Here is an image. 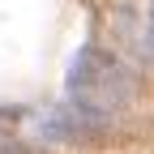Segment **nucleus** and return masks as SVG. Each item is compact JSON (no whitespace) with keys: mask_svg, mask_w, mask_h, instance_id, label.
I'll use <instances>...</instances> for the list:
<instances>
[{"mask_svg":"<svg viewBox=\"0 0 154 154\" xmlns=\"http://www.w3.org/2000/svg\"><path fill=\"white\" fill-rule=\"evenodd\" d=\"M137 82H133V69L120 60V56H111L107 47H82L69 60V73H64V99L82 103L86 111L103 116L111 120L116 111H120Z\"/></svg>","mask_w":154,"mask_h":154,"instance_id":"1","label":"nucleus"},{"mask_svg":"<svg viewBox=\"0 0 154 154\" xmlns=\"http://www.w3.org/2000/svg\"><path fill=\"white\" fill-rule=\"evenodd\" d=\"M120 38L137 51V60L154 64V9H137V5H128L120 13Z\"/></svg>","mask_w":154,"mask_h":154,"instance_id":"2","label":"nucleus"},{"mask_svg":"<svg viewBox=\"0 0 154 154\" xmlns=\"http://www.w3.org/2000/svg\"><path fill=\"white\" fill-rule=\"evenodd\" d=\"M0 154H38L30 137H22L13 124H9V116L0 111Z\"/></svg>","mask_w":154,"mask_h":154,"instance_id":"3","label":"nucleus"}]
</instances>
